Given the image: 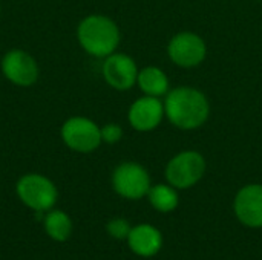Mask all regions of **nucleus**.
Masks as SVG:
<instances>
[{
	"instance_id": "1",
	"label": "nucleus",
	"mask_w": 262,
	"mask_h": 260,
	"mask_svg": "<svg viewBox=\"0 0 262 260\" xmlns=\"http://www.w3.org/2000/svg\"><path fill=\"white\" fill-rule=\"evenodd\" d=\"M164 113L175 127L181 130H195L209 120L210 104L201 90L180 86L166 93Z\"/></svg>"
},
{
	"instance_id": "2",
	"label": "nucleus",
	"mask_w": 262,
	"mask_h": 260,
	"mask_svg": "<svg viewBox=\"0 0 262 260\" xmlns=\"http://www.w3.org/2000/svg\"><path fill=\"white\" fill-rule=\"evenodd\" d=\"M77 38L89 55L106 58L117 51L121 35L112 18L101 14H91L80 21Z\"/></svg>"
},
{
	"instance_id": "3",
	"label": "nucleus",
	"mask_w": 262,
	"mask_h": 260,
	"mask_svg": "<svg viewBox=\"0 0 262 260\" xmlns=\"http://www.w3.org/2000/svg\"><path fill=\"white\" fill-rule=\"evenodd\" d=\"M206 172V161L201 153L195 150H186L175 155L167 167V182L175 188H189L195 185Z\"/></svg>"
},
{
	"instance_id": "4",
	"label": "nucleus",
	"mask_w": 262,
	"mask_h": 260,
	"mask_svg": "<svg viewBox=\"0 0 262 260\" xmlns=\"http://www.w3.org/2000/svg\"><path fill=\"white\" fill-rule=\"evenodd\" d=\"M61 139L74 152L91 153L100 147L101 130L89 118L72 116L61 126Z\"/></svg>"
},
{
	"instance_id": "5",
	"label": "nucleus",
	"mask_w": 262,
	"mask_h": 260,
	"mask_svg": "<svg viewBox=\"0 0 262 260\" xmlns=\"http://www.w3.org/2000/svg\"><path fill=\"white\" fill-rule=\"evenodd\" d=\"M17 195L28 207L37 211L52 208L57 201L55 185L48 178L37 173H29L20 178L17 182Z\"/></svg>"
},
{
	"instance_id": "6",
	"label": "nucleus",
	"mask_w": 262,
	"mask_h": 260,
	"mask_svg": "<svg viewBox=\"0 0 262 260\" xmlns=\"http://www.w3.org/2000/svg\"><path fill=\"white\" fill-rule=\"evenodd\" d=\"M112 184L118 195L127 199H140L150 190V178L146 169L137 162L120 164L112 175Z\"/></svg>"
},
{
	"instance_id": "7",
	"label": "nucleus",
	"mask_w": 262,
	"mask_h": 260,
	"mask_svg": "<svg viewBox=\"0 0 262 260\" xmlns=\"http://www.w3.org/2000/svg\"><path fill=\"white\" fill-rule=\"evenodd\" d=\"M167 54L172 63L180 67H195L201 64L207 54L204 40L195 32H180L167 44Z\"/></svg>"
},
{
	"instance_id": "8",
	"label": "nucleus",
	"mask_w": 262,
	"mask_h": 260,
	"mask_svg": "<svg viewBox=\"0 0 262 260\" xmlns=\"http://www.w3.org/2000/svg\"><path fill=\"white\" fill-rule=\"evenodd\" d=\"M2 72L15 86L29 87L38 78V66L31 54L21 49H11L2 58Z\"/></svg>"
},
{
	"instance_id": "9",
	"label": "nucleus",
	"mask_w": 262,
	"mask_h": 260,
	"mask_svg": "<svg viewBox=\"0 0 262 260\" xmlns=\"http://www.w3.org/2000/svg\"><path fill=\"white\" fill-rule=\"evenodd\" d=\"M138 67L132 57L114 52L104 58L103 78L115 90H129L137 84Z\"/></svg>"
},
{
	"instance_id": "10",
	"label": "nucleus",
	"mask_w": 262,
	"mask_h": 260,
	"mask_svg": "<svg viewBox=\"0 0 262 260\" xmlns=\"http://www.w3.org/2000/svg\"><path fill=\"white\" fill-rule=\"evenodd\" d=\"M164 115V103L157 97L144 95L132 103L127 120L137 132H150L161 124Z\"/></svg>"
},
{
	"instance_id": "11",
	"label": "nucleus",
	"mask_w": 262,
	"mask_h": 260,
	"mask_svg": "<svg viewBox=\"0 0 262 260\" xmlns=\"http://www.w3.org/2000/svg\"><path fill=\"white\" fill-rule=\"evenodd\" d=\"M235 213L249 227H262V185L250 184L243 187L235 198Z\"/></svg>"
},
{
	"instance_id": "12",
	"label": "nucleus",
	"mask_w": 262,
	"mask_h": 260,
	"mask_svg": "<svg viewBox=\"0 0 262 260\" xmlns=\"http://www.w3.org/2000/svg\"><path fill=\"white\" fill-rule=\"evenodd\" d=\"M130 248L140 256H154L161 248V234L152 225H138L127 236Z\"/></svg>"
},
{
	"instance_id": "13",
	"label": "nucleus",
	"mask_w": 262,
	"mask_h": 260,
	"mask_svg": "<svg viewBox=\"0 0 262 260\" xmlns=\"http://www.w3.org/2000/svg\"><path fill=\"white\" fill-rule=\"evenodd\" d=\"M137 84L143 90V93L149 97L160 98L169 92V78L164 70L157 66H147L141 69L138 72Z\"/></svg>"
},
{
	"instance_id": "14",
	"label": "nucleus",
	"mask_w": 262,
	"mask_h": 260,
	"mask_svg": "<svg viewBox=\"0 0 262 260\" xmlns=\"http://www.w3.org/2000/svg\"><path fill=\"white\" fill-rule=\"evenodd\" d=\"M147 196H149L152 207L163 213L172 211L178 205V193L175 192V187L172 185H164V184L154 185L150 187Z\"/></svg>"
},
{
	"instance_id": "15",
	"label": "nucleus",
	"mask_w": 262,
	"mask_h": 260,
	"mask_svg": "<svg viewBox=\"0 0 262 260\" xmlns=\"http://www.w3.org/2000/svg\"><path fill=\"white\" fill-rule=\"evenodd\" d=\"M45 227L48 234L55 239V241H66L71 236L72 231V222L68 218L66 213L57 210V211H51L46 218H45Z\"/></svg>"
},
{
	"instance_id": "16",
	"label": "nucleus",
	"mask_w": 262,
	"mask_h": 260,
	"mask_svg": "<svg viewBox=\"0 0 262 260\" xmlns=\"http://www.w3.org/2000/svg\"><path fill=\"white\" fill-rule=\"evenodd\" d=\"M100 130H101V141L103 143H107V144H115L123 136L121 126H118L115 123H107L103 127H100Z\"/></svg>"
},
{
	"instance_id": "17",
	"label": "nucleus",
	"mask_w": 262,
	"mask_h": 260,
	"mask_svg": "<svg viewBox=\"0 0 262 260\" xmlns=\"http://www.w3.org/2000/svg\"><path fill=\"white\" fill-rule=\"evenodd\" d=\"M130 227H129V224L124 221V219H114V221H111L109 224H107V231H109V234L111 236H114V238H117V239H124V238H127L129 236V233H130Z\"/></svg>"
}]
</instances>
